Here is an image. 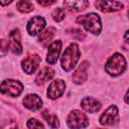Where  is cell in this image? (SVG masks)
<instances>
[{
	"label": "cell",
	"mask_w": 129,
	"mask_h": 129,
	"mask_svg": "<svg viewBox=\"0 0 129 129\" xmlns=\"http://www.w3.org/2000/svg\"><path fill=\"white\" fill-rule=\"evenodd\" d=\"M52 18L56 22H60L64 19V11L62 8H56L52 12Z\"/></svg>",
	"instance_id": "7402d4cb"
},
{
	"label": "cell",
	"mask_w": 129,
	"mask_h": 129,
	"mask_svg": "<svg viewBox=\"0 0 129 129\" xmlns=\"http://www.w3.org/2000/svg\"><path fill=\"white\" fill-rule=\"evenodd\" d=\"M68 33H69L73 38H76V39H78V40H83V39L85 38V33H84L81 29L73 28V29L68 30Z\"/></svg>",
	"instance_id": "44dd1931"
},
{
	"label": "cell",
	"mask_w": 129,
	"mask_h": 129,
	"mask_svg": "<svg viewBox=\"0 0 129 129\" xmlns=\"http://www.w3.org/2000/svg\"><path fill=\"white\" fill-rule=\"evenodd\" d=\"M41 115H42V118L46 121V123H47L51 128H57V127L59 126L58 119H57V117H56L54 114L48 112L47 110H44V111L41 113Z\"/></svg>",
	"instance_id": "ac0fdd59"
},
{
	"label": "cell",
	"mask_w": 129,
	"mask_h": 129,
	"mask_svg": "<svg viewBox=\"0 0 129 129\" xmlns=\"http://www.w3.org/2000/svg\"><path fill=\"white\" fill-rule=\"evenodd\" d=\"M8 46H9V41H6L5 39H2L1 40V50H2L3 53L8 50Z\"/></svg>",
	"instance_id": "cb8c5ba5"
},
{
	"label": "cell",
	"mask_w": 129,
	"mask_h": 129,
	"mask_svg": "<svg viewBox=\"0 0 129 129\" xmlns=\"http://www.w3.org/2000/svg\"><path fill=\"white\" fill-rule=\"evenodd\" d=\"M124 100H125V102H126L127 104H129V90L126 92V95H125V97H124Z\"/></svg>",
	"instance_id": "83f0119b"
},
{
	"label": "cell",
	"mask_w": 129,
	"mask_h": 129,
	"mask_svg": "<svg viewBox=\"0 0 129 129\" xmlns=\"http://www.w3.org/2000/svg\"><path fill=\"white\" fill-rule=\"evenodd\" d=\"M81 106L85 111H87L89 113H95V112L100 110L101 103L92 97H86L82 100Z\"/></svg>",
	"instance_id": "9a60e30c"
},
{
	"label": "cell",
	"mask_w": 129,
	"mask_h": 129,
	"mask_svg": "<svg viewBox=\"0 0 129 129\" xmlns=\"http://www.w3.org/2000/svg\"><path fill=\"white\" fill-rule=\"evenodd\" d=\"M95 4L96 7L102 12H116L124 7L119 1H97Z\"/></svg>",
	"instance_id": "30bf717a"
},
{
	"label": "cell",
	"mask_w": 129,
	"mask_h": 129,
	"mask_svg": "<svg viewBox=\"0 0 129 129\" xmlns=\"http://www.w3.org/2000/svg\"><path fill=\"white\" fill-rule=\"evenodd\" d=\"M60 49H61V41L60 40H55L48 46L46 61L49 64H54L56 62V60L59 56Z\"/></svg>",
	"instance_id": "7c38bea8"
},
{
	"label": "cell",
	"mask_w": 129,
	"mask_h": 129,
	"mask_svg": "<svg viewBox=\"0 0 129 129\" xmlns=\"http://www.w3.org/2000/svg\"><path fill=\"white\" fill-rule=\"evenodd\" d=\"M128 16H129V11H128Z\"/></svg>",
	"instance_id": "f546056e"
},
{
	"label": "cell",
	"mask_w": 129,
	"mask_h": 129,
	"mask_svg": "<svg viewBox=\"0 0 129 129\" xmlns=\"http://www.w3.org/2000/svg\"><path fill=\"white\" fill-rule=\"evenodd\" d=\"M80 56H81V52H80V48H79L78 44H76V43L70 44L69 47L62 53L61 60H60L61 68L67 72L71 71L77 64Z\"/></svg>",
	"instance_id": "6da1fadb"
},
{
	"label": "cell",
	"mask_w": 129,
	"mask_h": 129,
	"mask_svg": "<svg viewBox=\"0 0 129 129\" xmlns=\"http://www.w3.org/2000/svg\"><path fill=\"white\" fill-rule=\"evenodd\" d=\"M66 89V83L62 80H54L50 83L47 89V96L50 99H56L60 97Z\"/></svg>",
	"instance_id": "ba28073f"
},
{
	"label": "cell",
	"mask_w": 129,
	"mask_h": 129,
	"mask_svg": "<svg viewBox=\"0 0 129 129\" xmlns=\"http://www.w3.org/2000/svg\"><path fill=\"white\" fill-rule=\"evenodd\" d=\"M11 3V1H8V2H0V5H2V6H4V5H7V4H10Z\"/></svg>",
	"instance_id": "f1b7e54d"
},
{
	"label": "cell",
	"mask_w": 129,
	"mask_h": 129,
	"mask_svg": "<svg viewBox=\"0 0 129 129\" xmlns=\"http://www.w3.org/2000/svg\"><path fill=\"white\" fill-rule=\"evenodd\" d=\"M126 69V60L125 57L121 53H114L109 57L105 64L106 72L113 77L121 75Z\"/></svg>",
	"instance_id": "7a4b0ae2"
},
{
	"label": "cell",
	"mask_w": 129,
	"mask_h": 129,
	"mask_svg": "<svg viewBox=\"0 0 129 129\" xmlns=\"http://www.w3.org/2000/svg\"><path fill=\"white\" fill-rule=\"evenodd\" d=\"M37 2H38V4H40L42 6H49V5H52L55 3L54 1H37Z\"/></svg>",
	"instance_id": "484cf974"
},
{
	"label": "cell",
	"mask_w": 129,
	"mask_h": 129,
	"mask_svg": "<svg viewBox=\"0 0 129 129\" xmlns=\"http://www.w3.org/2000/svg\"><path fill=\"white\" fill-rule=\"evenodd\" d=\"M45 26V20L41 16L32 17L27 23V32L30 35H36Z\"/></svg>",
	"instance_id": "9c48e42d"
},
{
	"label": "cell",
	"mask_w": 129,
	"mask_h": 129,
	"mask_svg": "<svg viewBox=\"0 0 129 129\" xmlns=\"http://www.w3.org/2000/svg\"><path fill=\"white\" fill-rule=\"evenodd\" d=\"M77 22L82 24L86 30L89 32H92L94 34H99L102 29L101 25V19L98 14L96 13H90L86 15L79 16L77 18Z\"/></svg>",
	"instance_id": "3957f363"
},
{
	"label": "cell",
	"mask_w": 129,
	"mask_h": 129,
	"mask_svg": "<svg viewBox=\"0 0 129 129\" xmlns=\"http://www.w3.org/2000/svg\"><path fill=\"white\" fill-rule=\"evenodd\" d=\"M119 120L118 109L116 106H110L100 117V124L102 125H115Z\"/></svg>",
	"instance_id": "52a82bcc"
},
{
	"label": "cell",
	"mask_w": 129,
	"mask_h": 129,
	"mask_svg": "<svg viewBox=\"0 0 129 129\" xmlns=\"http://www.w3.org/2000/svg\"><path fill=\"white\" fill-rule=\"evenodd\" d=\"M27 127L29 129H44L43 125L36 119L34 118H31L27 121Z\"/></svg>",
	"instance_id": "603a6c76"
},
{
	"label": "cell",
	"mask_w": 129,
	"mask_h": 129,
	"mask_svg": "<svg viewBox=\"0 0 129 129\" xmlns=\"http://www.w3.org/2000/svg\"><path fill=\"white\" fill-rule=\"evenodd\" d=\"M67 124L71 129H81L88 126L89 120L83 112L74 110L69 114L67 118Z\"/></svg>",
	"instance_id": "277c9868"
},
{
	"label": "cell",
	"mask_w": 129,
	"mask_h": 129,
	"mask_svg": "<svg viewBox=\"0 0 129 129\" xmlns=\"http://www.w3.org/2000/svg\"><path fill=\"white\" fill-rule=\"evenodd\" d=\"M63 6L73 12H79L85 10L89 6V2L85 0H79V1H64Z\"/></svg>",
	"instance_id": "e0dca14e"
},
{
	"label": "cell",
	"mask_w": 129,
	"mask_h": 129,
	"mask_svg": "<svg viewBox=\"0 0 129 129\" xmlns=\"http://www.w3.org/2000/svg\"><path fill=\"white\" fill-rule=\"evenodd\" d=\"M88 68H89V62L86 60L83 61L80 64V67L73 74V82L78 84V85L85 83L87 81V78H88V74H87Z\"/></svg>",
	"instance_id": "4fadbf2b"
},
{
	"label": "cell",
	"mask_w": 129,
	"mask_h": 129,
	"mask_svg": "<svg viewBox=\"0 0 129 129\" xmlns=\"http://www.w3.org/2000/svg\"><path fill=\"white\" fill-rule=\"evenodd\" d=\"M40 56L38 54L35 53H29L27 54L24 59L22 60L21 64H22V69L26 74H33L36 69L38 68V64L40 62Z\"/></svg>",
	"instance_id": "8992f818"
},
{
	"label": "cell",
	"mask_w": 129,
	"mask_h": 129,
	"mask_svg": "<svg viewBox=\"0 0 129 129\" xmlns=\"http://www.w3.org/2000/svg\"><path fill=\"white\" fill-rule=\"evenodd\" d=\"M3 129H17V124L14 121H8L6 126L3 127Z\"/></svg>",
	"instance_id": "d4e9b609"
},
{
	"label": "cell",
	"mask_w": 129,
	"mask_h": 129,
	"mask_svg": "<svg viewBox=\"0 0 129 129\" xmlns=\"http://www.w3.org/2000/svg\"><path fill=\"white\" fill-rule=\"evenodd\" d=\"M23 86L19 81L15 80H5L1 84V92L5 95L11 97H17L21 94Z\"/></svg>",
	"instance_id": "5b68a950"
},
{
	"label": "cell",
	"mask_w": 129,
	"mask_h": 129,
	"mask_svg": "<svg viewBox=\"0 0 129 129\" xmlns=\"http://www.w3.org/2000/svg\"><path fill=\"white\" fill-rule=\"evenodd\" d=\"M23 105L25 108L31 111H36L41 108L42 106V101L41 99L35 95V94H29L23 99Z\"/></svg>",
	"instance_id": "5bb4252c"
},
{
	"label": "cell",
	"mask_w": 129,
	"mask_h": 129,
	"mask_svg": "<svg viewBox=\"0 0 129 129\" xmlns=\"http://www.w3.org/2000/svg\"><path fill=\"white\" fill-rule=\"evenodd\" d=\"M9 46L11 50L16 53L20 54L22 52V44L20 40V32L18 29H13L9 33Z\"/></svg>",
	"instance_id": "8fae6325"
},
{
	"label": "cell",
	"mask_w": 129,
	"mask_h": 129,
	"mask_svg": "<svg viewBox=\"0 0 129 129\" xmlns=\"http://www.w3.org/2000/svg\"><path fill=\"white\" fill-rule=\"evenodd\" d=\"M55 34V28L54 27H48L46 28L45 30H43L40 35H39V41L42 42V43H45L47 41H49L53 35Z\"/></svg>",
	"instance_id": "d6986e66"
},
{
	"label": "cell",
	"mask_w": 129,
	"mask_h": 129,
	"mask_svg": "<svg viewBox=\"0 0 129 129\" xmlns=\"http://www.w3.org/2000/svg\"><path fill=\"white\" fill-rule=\"evenodd\" d=\"M124 38H125V40H126V42H127V43H129V30H127V31L125 32V35H124Z\"/></svg>",
	"instance_id": "4316f807"
},
{
	"label": "cell",
	"mask_w": 129,
	"mask_h": 129,
	"mask_svg": "<svg viewBox=\"0 0 129 129\" xmlns=\"http://www.w3.org/2000/svg\"><path fill=\"white\" fill-rule=\"evenodd\" d=\"M53 75H54V71L52 69H50L48 67H44L38 72V74L35 78V84L38 86L43 85L48 80H50L53 77Z\"/></svg>",
	"instance_id": "2e32d148"
},
{
	"label": "cell",
	"mask_w": 129,
	"mask_h": 129,
	"mask_svg": "<svg viewBox=\"0 0 129 129\" xmlns=\"http://www.w3.org/2000/svg\"><path fill=\"white\" fill-rule=\"evenodd\" d=\"M16 7H17V9H18L20 12H22V13H28V12L32 11L33 8H34L32 2H30V1H24V0L18 1V2L16 3Z\"/></svg>",
	"instance_id": "ffe728a7"
}]
</instances>
